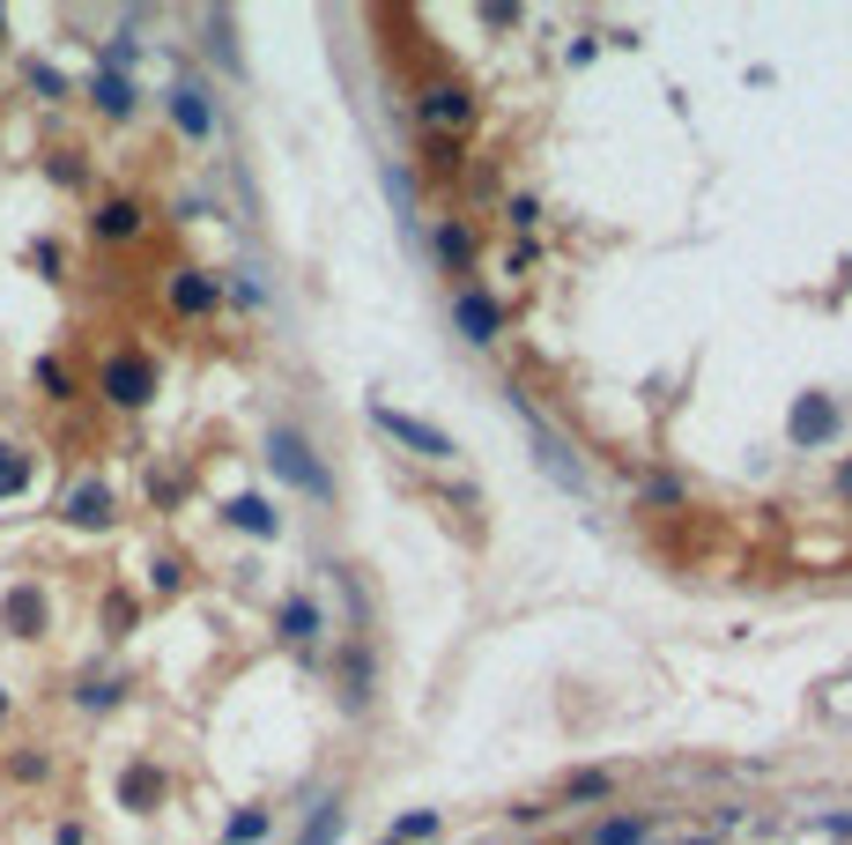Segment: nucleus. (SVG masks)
Instances as JSON below:
<instances>
[{"instance_id":"obj_1","label":"nucleus","mask_w":852,"mask_h":845,"mask_svg":"<svg viewBox=\"0 0 852 845\" xmlns=\"http://www.w3.org/2000/svg\"><path fill=\"white\" fill-rule=\"evenodd\" d=\"M268 460H274V474H282V482H297V490H304V498H334V474L319 468V452L304 446V430L274 422V430H268Z\"/></svg>"},{"instance_id":"obj_2","label":"nucleus","mask_w":852,"mask_h":845,"mask_svg":"<svg viewBox=\"0 0 852 845\" xmlns=\"http://www.w3.org/2000/svg\"><path fill=\"white\" fill-rule=\"evenodd\" d=\"M371 422H378V430H386L393 446H408L415 460H453V438H445V430H430V422H415V416H401V408H386V400H371Z\"/></svg>"},{"instance_id":"obj_3","label":"nucleus","mask_w":852,"mask_h":845,"mask_svg":"<svg viewBox=\"0 0 852 845\" xmlns=\"http://www.w3.org/2000/svg\"><path fill=\"white\" fill-rule=\"evenodd\" d=\"M505 400L519 408V416H527V430H534V452H541V468H549V482H563L571 498H585V468L571 460V452H563V438H557V430H549V422H541V416H534V408H527L519 394H511V386H505Z\"/></svg>"},{"instance_id":"obj_4","label":"nucleus","mask_w":852,"mask_h":845,"mask_svg":"<svg viewBox=\"0 0 852 845\" xmlns=\"http://www.w3.org/2000/svg\"><path fill=\"white\" fill-rule=\"evenodd\" d=\"M97 386H104L112 408H148V400H156V364H148V356H112Z\"/></svg>"},{"instance_id":"obj_5","label":"nucleus","mask_w":852,"mask_h":845,"mask_svg":"<svg viewBox=\"0 0 852 845\" xmlns=\"http://www.w3.org/2000/svg\"><path fill=\"white\" fill-rule=\"evenodd\" d=\"M453 320H460V334H467L475 348H489L497 334H505V312H497V298H489V290H475V282H460V290H453Z\"/></svg>"},{"instance_id":"obj_6","label":"nucleus","mask_w":852,"mask_h":845,"mask_svg":"<svg viewBox=\"0 0 852 845\" xmlns=\"http://www.w3.org/2000/svg\"><path fill=\"white\" fill-rule=\"evenodd\" d=\"M786 430H793V446H830V438H838V400H830V394H801V400H793V416H786Z\"/></svg>"},{"instance_id":"obj_7","label":"nucleus","mask_w":852,"mask_h":845,"mask_svg":"<svg viewBox=\"0 0 852 845\" xmlns=\"http://www.w3.org/2000/svg\"><path fill=\"white\" fill-rule=\"evenodd\" d=\"M170 119H178L186 142H216V97H208L200 82H178V90H170Z\"/></svg>"},{"instance_id":"obj_8","label":"nucleus","mask_w":852,"mask_h":845,"mask_svg":"<svg viewBox=\"0 0 852 845\" xmlns=\"http://www.w3.org/2000/svg\"><path fill=\"white\" fill-rule=\"evenodd\" d=\"M415 112H423V126H430V134H453V126H467V112H475V97H467L460 82H430V90H423V104H415Z\"/></svg>"},{"instance_id":"obj_9","label":"nucleus","mask_w":852,"mask_h":845,"mask_svg":"<svg viewBox=\"0 0 852 845\" xmlns=\"http://www.w3.org/2000/svg\"><path fill=\"white\" fill-rule=\"evenodd\" d=\"M216 298H222V282L216 274H200V268H178L170 274V304L194 320V312H216Z\"/></svg>"},{"instance_id":"obj_10","label":"nucleus","mask_w":852,"mask_h":845,"mask_svg":"<svg viewBox=\"0 0 852 845\" xmlns=\"http://www.w3.org/2000/svg\"><path fill=\"white\" fill-rule=\"evenodd\" d=\"M60 512H67V526H112V490L104 482H74Z\"/></svg>"},{"instance_id":"obj_11","label":"nucleus","mask_w":852,"mask_h":845,"mask_svg":"<svg viewBox=\"0 0 852 845\" xmlns=\"http://www.w3.org/2000/svg\"><path fill=\"white\" fill-rule=\"evenodd\" d=\"M274 630H282L290 646H312V638H319V601L312 594H290L282 608H274Z\"/></svg>"},{"instance_id":"obj_12","label":"nucleus","mask_w":852,"mask_h":845,"mask_svg":"<svg viewBox=\"0 0 852 845\" xmlns=\"http://www.w3.org/2000/svg\"><path fill=\"white\" fill-rule=\"evenodd\" d=\"M0 616H8V630H15V638H45V594H38V586H15Z\"/></svg>"},{"instance_id":"obj_13","label":"nucleus","mask_w":852,"mask_h":845,"mask_svg":"<svg viewBox=\"0 0 852 845\" xmlns=\"http://www.w3.org/2000/svg\"><path fill=\"white\" fill-rule=\"evenodd\" d=\"M222 520L245 526V534H260V542H268V534H282V512H274L268 498H230V504H222Z\"/></svg>"},{"instance_id":"obj_14","label":"nucleus","mask_w":852,"mask_h":845,"mask_svg":"<svg viewBox=\"0 0 852 845\" xmlns=\"http://www.w3.org/2000/svg\"><path fill=\"white\" fill-rule=\"evenodd\" d=\"M341 705H349V712H364V705H371V653L364 646L341 653Z\"/></svg>"},{"instance_id":"obj_15","label":"nucleus","mask_w":852,"mask_h":845,"mask_svg":"<svg viewBox=\"0 0 852 845\" xmlns=\"http://www.w3.org/2000/svg\"><path fill=\"white\" fill-rule=\"evenodd\" d=\"M90 97H97V112H104V119H134L142 90H134L126 75H97V82H90Z\"/></svg>"},{"instance_id":"obj_16","label":"nucleus","mask_w":852,"mask_h":845,"mask_svg":"<svg viewBox=\"0 0 852 845\" xmlns=\"http://www.w3.org/2000/svg\"><path fill=\"white\" fill-rule=\"evenodd\" d=\"M120 801H126V809H156V801H164V771H156V764H126Z\"/></svg>"},{"instance_id":"obj_17","label":"nucleus","mask_w":852,"mask_h":845,"mask_svg":"<svg viewBox=\"0 0 852 845\" xmlns=\"http://www.w3.org/2000/svg\"><path fill=\"white\" fill-rule=\"evenodd\" d=\"M30 482H38V452H23V446H0V498H23Z\"/></svg>"},{"instance_id":"obj_18","label":"nucleus","mask_w":852,"mask_h":845,"mask_svg":"<svg viewBox=\"0 0 852 845\" xmlns=\"http://www.w3.org/2000/svg\"><path fill=\"white\" fill-rule=\"evenodd\" d=\"M134 230H142V200H104L97 208V238L120 246V238H134Z\"/></svg>"},{"instance_id":"obj_19","label":"nucleus","mask_w":852,"mask_h":845,"mask_svg":"<svg viewBox=\"0 0 852 845\" xmlns=\"http://www.w3.org/2000/svg\"><path fill=\"white\" fill-rule=\"evenodd\" d=\"M334 838H341V794H326L312 816H304V838L297 845H334Z\"/></svg>"},{"instance_id":"obj_20","label":"nucleus","mask_w":852,"mask_h":845,"mask_svg":"<svg viewBox=\"0 0 852 845\" xmlns=\"http://www.w3.org/2000/svg\"><path fill=\"white\" fill-rule=\"evenodd\" d=\"M200 30H208V52H216L222 67H230V75H238L245 60H238V45H230V15H200Z\"/></svg>"},{"instance_id":"obj_21","label":"nucleus","mask_w":852,"mask_h":845,"mask_svg":"<svg viewBox=\"0 0 852 845\" xmlns=\"http://www.w3.org/2000/svg\"><path fill=\"white\" fill-rule=\"evenodd\" d=\"M563 794H571V801H609L615 779H609V771H571V786H563Z\"/></svg>"},{"instance_id":"obj_22","label":"nucleus","mask_w":852,"mask_h":845,"mask_svg":"<svg viewBox=\"0 0 852 845\" xmlns=\"http://www.w3.org/2000/svg\"><path fill=\"white\" fill-rule=\"evenodd\" d=\"M268 838V809H245V816H230V845H260Z\"/></svg>"},{"instance_id":"obj_23","label":"nucleus","mask_w":852,"mask_h":845,"mask_svg":"<svg viewBox=\"0 0 852 845\" xmlns=\"http://www.w3.org/2000/svg\"><path fill=\"white\" fill-rule=\"evenodd\" d=\"M467 252H475V238H467L460 223H445V230H438V260H445V268H460Z\"/></svg>"},{"instance_id":"obj_24","label":"nucleus","mask_w":852,"mask_h":845,"mask_svg":"<svg viewBox=\"0 0 852 845\" xmlns=\"http://www.w3.org/2000/svg\"><path fill=\"white\" fill-rule=\"evenodd\" d=\"M82 705H90V712H104V705H120V682H112V675H90V682H82Z\"/></svg>"},{"instance_id":"obj_25","label":"nucleus","mask_w":852,"mask_h":845,"mask_svg":"<svg viewBox=\"0 0 852 845\" xmlns=\"http://www.w3.org/2000/svg\"><path fill=\"white\" fill-rule=\"evenodd\" d=\"M637 838H645V823L615 816V823H601V838H593V845H637Z\"/></svg>"},{"instance_id":"obj_26","label":"nucleus","mask_w":852,"mask_h":845,"mask_svg":"<svg viewBox=\"0 0 852 845\" xmlns=\"http://www.w3.org/2000/svg\"><path fill=\"white\" fill-rule=\"evenodd\" d=\"M430 831H438V809H415L408 823H393V845H401V838H430Z\"/></svg>"},{"instance_id":"obj_27","label":"nucleus","mask_w":852,"mask_h":845,"mask_svg":"<svg viewBox=\"0 0 852 845\" xmlns=\"http://www.w3.org/2000/svg\"><path fill=\"white\" fill-rule=\"evenodd\" d=\"M430 171H460V142L453 134H430Z\"/></svg>"},{"instance_id":"obj_28","label":"nucleus","mask_w":852,"mask_h":845,"mask_svg":"<svg viewBox=\"0 0 852 845\" xmlns=\"http://www.w3.org/2000/svg\"><path fill=\"white\" fill-rule=\"evenodd\" d=\"M30 90H38V97H67V82L52 75V67H30Z\"/></svg>"},{"instance_id":"obj_29","label":"nucleus","mask_w":852,"mask_h":845,"mask_svg":"<svg viewBox=\"0 0 852 845\" xmlns=\"http://www.w3.org/2000/svg\"><path fill=\"white\" fill-rule=\"evenodd\" d=\"M823 831L830 838H852V816H823Z\"/></svg>"},{"instance_id":"obj_30","label":"nucleus","mask_w":852,"mask_h":845,"mask_svg":"<svg viewBox=\"0 0 852 845\" xmlns=\"http://www.w3.org/2000/svg\"><path fill=\"white\" fill-rule=\"evenodd\" d=\"M838 498L852 504V460H845V468H838Z\"/></svg>"},{"instance_id":"obj_31","label":"nucleus","mask_w":852,"mask_h":845,"mask_svg":"<svg viewBox=\"0 0 852 845\" xmlns=\"http://www.w3.org/2000/svg\"><path fill=\"white\" fill-rule=\"evenodd\" d=\"M0 720H8V697H0Z\"/></svg>"}]
</instances>
